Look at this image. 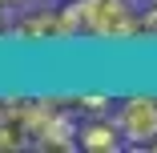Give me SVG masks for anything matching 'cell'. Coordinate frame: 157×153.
<instances>
[{"label": "cell", "mask_w": 157, "mask_h": 153, "mask_svg": "<svg viewBox=\"0 0 157 153\" xmlns=\"http://www.w3.org/2000/svg\"><path fill=\"white\" fill-rule=\"evenodd\" d=\"M81 40L133 44L145 36V12L137 0H69Z\"/></svg>", "instance_id": "1"}, {"label": "cell", "mask_w": 157, "mask_h": 153, "mask_svg": "<svg viewBox=\"0 0 157 153\" xmlns=\"http://www.w3.org/2000/svg\"><path fill=\"white\" fill-rule=\"evenodd\" d=\"M16 44H69L81 40L77 36V20L69 12V0L65 4H40V8H24L12 20V36Z\"/></svg>", "instance_id": "2"}, {"label": "cell", "mask_w": 157, "mask_h": 153, "mask_svg": "<svg viewBox=\"0 0 157 153\" xmlns=\"http://www.w3.org/2000/svg\"><path fill=\"white\" fill-rule=\"evenodd\" d=\"M117 125L129 141V149H149L157 141V97L153 93H129L117 101Z\"/></svg>", "instance_id": "3"}, {"label": "cell", "mask_w": 157, "mask_h": 153, "mask_svg": "<svg viewBox=\"0 0 157 153\" xmlns=\"http://www.w3.org/2000/svg\"><path fill=\"white\" fill-rule=\"evenodd\" d=\"M81 149L85 153H121V149H129V141H125L117 117L101 113V117L81 121Z\"/></svg>", "instance_id": "4"}, {"label": "cell", "mask_w": 157, "mask_h": 153, "mask_svg": "<svg viewBox=\"0 0 157 153\" xmlns=\"http://www.w3.org/2000/svg\"><path fill=\"white\" fill-rule=\"evenodd\" d=\"M20 149H33V141H28V133L16 125V121L0 117V153H20Z\"/></svg>", "instance_id": "5"}, {"label": "cell", "mask_w": 157, "mask_h": 153, "mask_svg": "<svg viewBox=\"0 0 157 153\" xmlns=\"http://www.w3.org/2000/svg\"><path fill=\"white\" fill-rule=\"evenodd\" d=\"M73 101H77V109L81 113H89V117H101V113H109V105H113V97L109 93H73Z\"/></svg>", "instance_id": "6"}, {"label": "cell", "mask_w": 157, "mask_h": 153, "mask_svg": "<svg viewBox=\"0 0 157 153\" xmlns=\"http://www.w3.org/2000/svg\"><path fill=\"white\" fill-rule=\"evenodd\" d=\"M0 8H8V12H16V8H28V0H0Z\"/></svg>", "instance_id": "7"}, {"label": "cell", "mask_w": 157, "mask_h": 153, "mask_svg": "<svg viewBox=\"0 0 157 153\" xmlns=\"http://www.w3.org/2000/svg\"><path fill=\"white\" fill-rule=\"evenodd\" d=\"M0 117H4V97H0Z\"/></svg>", "instance_id": "8"}, {"label": "cell", "mask_w": 157, "mask_h": 153, "mask_svg": "<svg viewBox=\"0 0 157 153\" xmlns=\"http://www.w3.org/2000/svg\"><path fill=\"white\" fill-rule=\"evenodd\" d=\"M149 149H153V153H157V141H153V145H149Z\"/></svg>", "instance_id": "9"}]
</instances>
